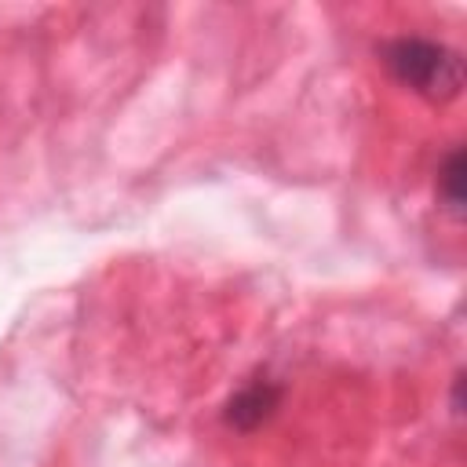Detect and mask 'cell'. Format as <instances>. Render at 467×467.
<instances>
[{
  "instance_id": "cell-3",
  "label": "cell",
  "mask_w": 467,
  "mask_h": 467,
  "mask_svg": "<svg viewBox=\"0 0 467 467\" xmlns=\"http://www.w3.org/2000/svg\"><path fill=\"white\" fill-rule=\"evenodd\" d=\"M463 179H467V161H463V150H449L441 168H438V201L445 204V212L452 219H463Z\"/></svg>"
},
{
  "instance_id": "cell-1",
  "label": "cell",
  "mask_w": 467,
  "mask_h": 467,
  "mask_svg": "<svg viewBox=\"0 0 467 467\" xmlns=\"http://www.w3.org/2000/svg\"><path fill=\"white\" fill-rule=\"evenodd\" d=\"M383 66L390 69V77L405 88H412L416 95L431 99V102H449L460 95L463 88V58L434 40L423 36H398L383 47Z\"/></svg>"
},
{
  "instance_id": "cell-2",
  "label": "cell",
  "mask_w": 467,
  "mask_h": 467,
  "mask_svg": "<svg viewBox=\"0 0 467 467\" xmlns=\"http://www.w3.org/2000/svg\"><path fill=\"white\" fill-rule=\"evenodd\" d=\"M281 405V387L270 379H252L248 387H241L226 409H223V423L234 431H255L259 423H266L274 416V409Z\"/></svg>"
}]
</instances>
